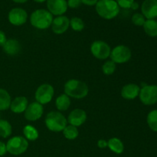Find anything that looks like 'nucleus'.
<instances>
[{"label":"nucleus","mask_w":157,"mask_h":157,"mask_svg":"<svg viewBox=\"0 0 157 157\" xmlns=\"http://www.w3.org/2000/svg\"><path fill=\"white\" fill-rule=\"evenodd\" d=\"M98 146L101 149L106 148L107 147V141H106L105 140H99L98 142Z\"/></svg>","instance_id":"34"},{"label":"nucleus","mask_w":157,"mask_h":157,"mask_svg":"<svg viewBox=\"0 0 157 157\" xmlns=\"http://www.w3.org/2000/svg\"><path fill=\"white\" fill-rule=\"evenodd\" d=\"M138 8H139V4H138L137 2H133V4L130 6V9H133V10H136Z\"/></svg>","instance_id":"36"},{"label":"nucleus","mask_w":157,"mask_h":157,"mask_svg":"<svg viewBox=\"0 0 157 157\" xmlns=\"http://www.w3.org/2000/svg\"><path fill=\"white\" fill-rule=\"evenodd\" d=\"M67 6L71 9H77L81 5V0H67Z\"/></svg>","instance_id":"31"},{"label":"nucleus","mask_w":157,"mask_h":157,"mask_svg":"<svg viewBox=\"0 0 157 157\" xmlns=\"http://www.w3.org/2000/svg\"><path fill=\"white\" fill-rule=\"evenodd\" d=\"M52 29L54 33L57 35H61L64 33L68 29L70 26V20L67 17L64 15H60L53 18L52 23Z\"/></svg>","instance_id":"13"},{"label":"nucleus","mask_w":157,"mask_h":157,"mask_svg":"<svg viewBox=\"0 0 157 157\" xmlns=\"http://www.w3.org/2000/svg\"><path fill=\"white\" fill-rule=\"evenodd\" d=\"M140 88L136 84H128L123 87L121 90V96L126 100H133L140 94Z\"/></svg>","instance_id":"16"},{"label":"nucleus","mask_w":157,"mask_h":157,"mask_svg":"<svg viewBox=\"0 0 157 157\" xmlns=\"http://www.w3.org/2000/svg\"><path fill=\"white\" fill-rule=\"evenodd\" d=\"M12 125L9 121L6 120H0V136L2 138H7L12 134Z\"/></svg>","instance_id":"24"},{"label":"nucleus","mask_w":157,"mask_h":157,"mask_svg":"<svg viewBox=\"0 0 157 157\" xmlns=\"http://www.w3.org/2000/svg\"><path fill=\"white\" fill-rule=\"evenodd\" d=\"M54 94L55 90L51 84H43L40 85L35 91V100L41 105L47 104L52 101Z\"/></svg>","instance_id":"7"},{"label":"nucleus","mask_w":157,"mask_h":157,"mask_svg":"<svg viewBox=\"0 0 157 157\" xmlns=\"http://www.w3.org/2000/svg\"><path fill=\"white\" fill-rule=\"evenodd\" d=\"M87 113L82 109H75L72 110L67 117V123L75 127H80L85 123Z\"/></svg>","instance_id":"14"},{"label":"nucleus","mask_w":157,"mask_h":157,"mask_svg":"<svg viewBox=\"0 0 157 157\" xmlns=\"http://www.w3.org/2000/svg\"><path fill=\"white\" fill-rule=\"evenodd\" d=\"M98 2V0H81V3H84L87 6H94Z\"/></svg>","instance_id":"35"},{"label":"nucleus","mask_w":157,"mask_h":157,"mask_svg":"<svg viewBox=\"0 0 157 157\" xmlns=\"http://www.w3.org/2000/svg\"><path fill=\"white\" fill-rule=\"evenodd\" d=\"M140 99L145 105H153L157 103V85H146L140 89Z\"/></svg>","instance_id":"9"},{"label":"nucleus","mask_w":157,"mask_h":157,"mask_svg":"<svg viewBox=\"0 0 157 157\" xmlns=\"http://www.w3.org/2000/svg\"><path fill=\"white\" fill-rule=\"evenodd\" d=\"M47 7L52 15L60 16L67 11V3L66 0H47Z\"/></svg>","instance_id":"12"},{"label":"nucleus","mask_w":157,"mask_h":157,"mask_svg":"<svg viewBox=\"0 0 157 157\" xmlns=\"http://www.w3.org/2000/svg\"><path fill=\"white\" fill-rule=\"evenodd\" d=\"M90 52L94 57L98 59L105 60L110 57L111 49L105 41H95L90 45Z\"/></svg>","instance_id":"8"},{"label":"nucleus","mask_w":157,"mask_h":157,"mask_svg":"<svg viewBox=\"0 0 157 157\" xmlns=\"http://www.w3.org/2000/svg\"><path fill=\"white\" fill-rule=\"evenodd\" d=\"M131 21L136 26H143L145 23L146 19L145 17L143 15V14L140 13H135L133 14L131 18Z\"/></svg>","instance_id":"29"},{"label":"nucleus","mask_w":157,"mask_h":157,"mask_svg":"<svg viewBox=\"0 0 157 157\" xmlns=\"http://www.w3.org/2000/svg\"><path fill=\"white\" fill-rule=\"evenodd\" d=\"M7 152V149H6V144H4L3 142L0 141V156H4Z\"/></svg>","instance_id":"32"},{"label":"nucleus","mask_w":157,"mask_h":157,"mask_svg":"<svg viewBox=\"0 0 157 157\" xmlns=\"http://www.w3.org/2000/svg\"><path fill=\"white\" fill-rule=\"evenodd\" d=\"M103 73L106 75H111L116 71V64L113 61H107L102 66Z\"/></svg>","instance_id":"28"},{"label":"nucleus","mask_w":157,"mask_h":157,"mask_svg":"<svg viewBox=\"0 0 157 157\" xmlns=\"http://www.w3.org/2000/svg\"><path fill=\"white\" fill-rule=\"evenodd\" d=\"M11 97L6 90L0 88V111L10 108Z\"/></svg>","instance_id":"22"},{"label":"nucleus","mask_w":157,"mask_h":157,"mask_svg":"<svg viewBox=\"0 0 157 157\" xmlns=\"http://www.w3.org/2000/svg\"><path fill=\"white\" fill-rule=\"evenodd\" d=\"M119 7L123 9H130V6L133 4L134 0H116Z\"/></svg>","instance_id":"30"},{"label":"nucleus","mask_w":157,"mask_h":157,"mask_svg":"<svg viewBox=\"0 0 157 157\" xmlns=\"http://www.w3.org/2000/svg\"><path fill=\"white\" fill-rule=\"evenodd\" d=\"M23 134L27 140L35 141L38 138V131L32 125H26L23 128Z\"/></svg>","instance_id":"23"},{"label":"nucleus","mask_w":157,"mask_h":157,"mask_svg":"<svg viewBox=\"0 0 157 157\" xmlns=\"http://www.w3.org/2000/svg\"><path fill=\"white\" fill-rule=\"evenodd\" d=\"M132 56V52L127 46L118 45L116 46L110 52L111 61L115 64H124L128 62Z\"/></svg>","instance_id":"6"},{"label":"nucleus","mask_w":157,"mask_h":157,"mask_svg":"<svg viewBox=\"0 0 157 157\" xmlns=\"http://www.w3.org/2000/svg\"><path fill=\"white\" fill-rule=\"evenodd\" d=\"M44 122L47 128L52 132L63 131L67 124L65 117L58 111H52L48 113Z\"/></svg>","instance_id":"4"},{"label":"nucleus","mask_w":157,"mask_h":157,"mask_svg":"<svg viewBox=\"0 0 157 157\" xmlns=\"http://www.w3.org/2000/svg\"><path fill=\"white\" fill-rule=\"evenodd\" d=\"M141 11L147 19H154L157 17V0H144Z\"/></svg>","instance_id":"15"},{"label":"nucleus","mask_w":157,"mask_h":157,"mask_svg":"<svg viewBox=\"0 0 157 157\" xmlns=\"http://www.w3.org/2000/svg\"><path fill=\"white\" fill-rule=\"evenodd\" d=\"M3 51L5 53L8 55H18L21 50V44L17 40L15 39H9L6 41L4 45L2 46Z\"/></svg>","instance_id":"18"},{"label":"nucleus","mask_w":157,"mask_h":157,"mask_svg":"<svg viewBox=\"0 0 157 157\" xmlns=\"http://www.w3.org/2000/svg\"><path fill=\"white\" fill-rule=\"evenodd\" d=\"M6 41H7V38H6V34L4 32L0 30V46L4 45Z\"/></svg>","instance_id":"33"},{"label":"nucleus","mask_w":157,"mask_h":157,"mask_svg":"<svg viewBox=\"0 0 157 157\" xmlns=\"http://www.w3.org/2000/svg\"><path fill=\"white\" fill-rule=\"evenodd\" d=\"M29 147V142L23 136H13L6 144L7 152L14 156H18L24 153Z\"/></svg>","instance_id":"5"},{"label":"nucleus","mask_w":157,"mask_h":157,"mask_svg":"<svg viewBox=\"0 0 157 157\" xmlns=\"http://www.w3.org/2000/svg\"><path fill=\"white\" fill-rule=\"evenodd\" d=\"M107 147H109V149L116 154H121L124 150V144L121 140L117 137L110 138L107 141Z\"/></svg>","instance_id":"19"},{"label":"nucleus","mask_w":157,"mask_h":157,"mask_svg":"<svg viewBox=\"0 0 157 157\" xmlns=\"http://www.w3.org/2000/svg\"><path fill=\"white\" fill-rule=\"evenodd\" d=\"M8 18L12 25L20 26L27 21L28 14L26 11L21 8H14L9 12Z\"/></svg>","instance_id":"10"},{"label":"nucleus","mask_w":157,"mask_h":157,"mask_svg":"<svg viewBox=\"0 0 157 157\" xmlns=\"http://www.w3.org/2000/svg\"><path fill=\"white\" fill-rule=\"evenodd\" d=\"M144 32L150 37H157V21L155 19L146 20L144 24Z\"/></svg>","instance_id":"21"},{"label":"nucleus","mask_w":157,"mask_h":157,"mask_svg":"<svg viewBox=\"0 0 157 157\" xmlns=\"http://www.w3.org/2000/svg\"><path fill=\"white\" fill-rule=\"evenodd\" d=\"M53 15L45 9H37L30 16V22L33 27L38 29H47L52 25Z\"/></svg>","instance_id":"3"},{"label":"nucleus","mask_w":157,"mask_h":157,"mask_svg":"<svg viewBox=\"0 0 157 157\" xmlns=\"http://www.w3.org/2000/svg\"><path fill=\"white\" fill-rule=\"evenodd\" d=\"M35 2H38V3H41V2H44L47 1V0H34Z\"/></svg>","instance_id":"38"},{"label":"nucleus","mask_w":157,"mask_h":157,"mask_svg":"<svg viewBox=\"0 0 157 157\" xmlns=\"http://www.w3.org/2000/svg\"><path fill=\"white\" fill-rule=\"evenodd\" d=\"M70 26L75 32H81L84 29V22L81 18L74 17L70 20Z\"/></svg>","instance_id":"27"},{"label":"nucleus","mask_w":157,"mask_h":157,"mask_svg":"<svg viewBox=\"0 0 157 157\" xmlns=\"http://www.w3.org/2000/svg\"><path fill=\"white\" fill-rule=\"evenodd\" d=\"M147 124L150 130L157 132V110H152L147 115Z\"/></svg>","instance_id":"26"},{"label":"nucleus","mask_w":157,"mask_h":157,"mask_svg":"<svg viewBox=\"0 0 157 157\" xmlns=\"http://www.w3.org/2000/svg\"><path fill=\"white\" fill-rule=\"evenodd\" d=\"M28 105H29V101L27 98L24 96H19L15 98L11 102L10 109L13 113H21L25 112Z\"/></svg>","instance_id":"17"},{"label":"nucleus","mask_w":157,"mask_h":157,"mask_svg":"<svg viewBox=\"0 0 157 157\" xmlns=\"http://www.w3.org/2000/svg\"><path fill=\"white\" fill-rule=\"evenodd\" d=\"M55 105L59 111H65L69 108L71 105V99L65 94H61L56 98Z\"/></svg>","instance_id":"20"},{"label":"nucleus","mask_w":157,"mask_h":157,"mask_svg":"<svg viewBox=\"0 0 157 157\" xmlns=\"http://www.w3.org/2000/svg\"><path fill=\"white\" fill-rule=\"evenodd\" d=\"M44 108L41 104L37 101L29 104L25 110V117L29 121H35L39 120L43 115Z\"/></svg>","instance_id":"11"},{"label":"nucleus","mask_w":157,"mask_h":157,"mask_svg":"<svg viewBox=\"0 0 157 157\" xmlns=\"http://www.w3.org/2000/svg\"><path fill=\"white\" fill-rule=\"evenodd\" d=\"M96 12L105 19H113L120 13V7L115 0H98Z\"/></svg>","instance_id":"2"},{"label":"nucleus","mask_w":157,"mask_h":157,"mask_svg":"<svg viewBox=\"0 0 157 157\" xmlns=\"http://www.w3.org/2000/svg\"><path fill=\"white\" fill-rule=\"evenodd\" d=\"M79 132H78V128L75 126L68 125L66 126L65 128L63 130V135L64 137L70 140H75L78 136Z\"/></svg>","instance_id":"25"},{"label":"nucleus","mask_w":157,"mask_h":157,"mask_svg":"<svg viewBox=\"0 0 157 157\" xmlns=\"http://www.w3.org/2000/svg\"><path fill=\"white\" fill-rule=\"evenodd\" d=\"M13 2L16 3H25L28 1V0H12Z\"/></svg>","instance_id":"37"},{"label":"nucleus","mask_w":157,"mask_h":157,"mask_svg":"<svg viewBox=\"0 0 157 157\" xmlns=\"http://www.w3.org/2000/svg\"><path fill=\"white\" fill-rule=\"evenodd\" d=\"M64 93L69 98L82 99L87 96L88 87L84 82L76 79H71L65 83L64 87Z\"/></svg>","instance_id":"1"}]
</instances>
